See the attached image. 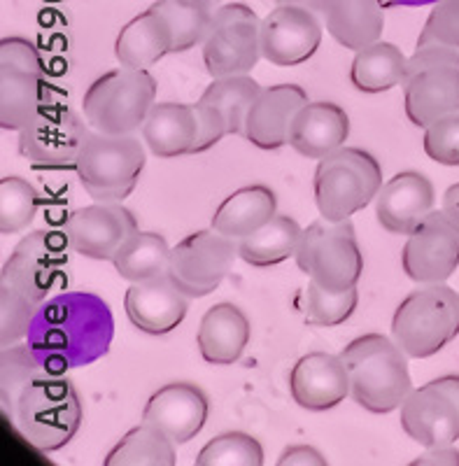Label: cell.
Returning <instances> with one entry per match:
<instances>
[{
    "label": "cell",
    "mask_w": 459,
    "mask_h": 466,
    "mask_svg": "<svg viewBox=\"0 0 459 466\" xmlns=\"http://www.w3.org/2000/svg\"><path fill=\"white\" fill-rule=\"evenodd\" d=\"M424 152L436 164L459 166V112L441 116L424 128Z\"/></svg>",
    "instance_id": "42"
},
{
    "label": "cell",
    "mask_w": 459,
    "mask_h": 466,
    "mask_svg": "<svg viewBox=\"0 0 459 466\" xmlns=\"http://www.w3.org/2000/svg\"><path fill=\"white\" fill-rule=\"evenodd\" d=\"M403 110L420 128L459 112V49L417 47L408 56Z\"/></svg>",
    "instance_id": "8"
},
{
    "label": "cell",
    "mask_w": 459,
    "mask_h": 466,
    "mask_svg": "<svg viewBox=\"0 0 459 466\" xmlns=\"http://www.w3.org/2000/svg\"><path fill=\"white\" fill-rule=\"evenodd\" d=\"M252 336L248 315L233 303H215L208 308L199 324L196 345L203 361L212 366L236 364L243 357Z\"/></svg>",
    "instance_id": "25"
},
{
    "label": "cell",
    "mask_w": 459,
    "mask_h": 466,
    "mask_svg": "<svg viewBox=\"0 0 459 466\" xmlns=\"http://www.w3.org/2000/svg\"><path fill=\"white\" fill-rule=\"evenodd\" d=\"M459 336V294L445 282L411 291L392 318V339L413 360L436 355Z\"/></svg>",
    "instance_id": "4"
},
{
    "label": "cell",
    "mask_w": 459,
    "mask_h": 466,
    "mask_svg": "<svg viewBox=\"0 0 459 466\" xmlns=\"http://www.w3.org/2000/svg\"><path fill=\"white\" fill-rule=\"evenodd\" d=\"M444 210L459 224V182L448 187V191L444 194Z\"/></svg>",
    "instance_id": "46"
},
{
    "label": "cell",
    "mask_w": 459,
    "mask_h": 466,
    "mask_svg": "<svg viewBox=\"0 0 459 466\" xmlns=\"http://www.w3.org/2000/svg\"><path fill=\"white\" fill-rule=\"evenodd\" d=\"M138 231L133 212L122 203H101L79 208L68 218L66 233L70 248L96 261H112L124 243Z\"/></svg>",
    "instance_id": "17"
},
{
    "label": "cell",
    "mask_w": 459,
    "mask_h": 466,
    "mask_svg": "<svg viewBox=\"0 0 459 466\" xmlns=\"http://www.w3.org/2000/svg\"><path fill=\"white\" fill-rule=\"evenodd\" d=\"M417 47L459 49V0H438L429 12Z\"/></svg>",
    "instance_id": "41"
},
{
    "label": "cell",
    "mask_w": 459,
    "mask_h": 466,
    "mask_svg": "<svg viewBox=\"0 0 459 466\" xmlns=\"http://www.w3.org/2000/svg\"><path fill=\"white\" fill-rule=\"evenodd\" d=\"M45 106V66L26 37L0 40V128L22 131Z\"/></svg>",
    "instance_id": "11"
},
{
    "label": "cell",
    "mask_w": 459,
    "mask_h": 466,
    "mask_svg": "<svg viewBox=\"0 0 459 466\" xmlns=\"http://www.w3.org/2000/svg\"><path fill=\"white\" fill-rule=\"evenodd\" d=\"M406 352L394 339L364 334L341 350L350 376V397L357 406L375 415H387L402 408L413 392Z\"/></svg>",
    "instance_id": "2"
},
{
    "label": "cell",
    "mask_w": 459,
    "mask_h": 466,
    "mask_svg": "<svg viewBox=\"0 0 459 466\" xmlns=\"http://www.w3.org/2000/svg\"><path fill=\"white\" fill-rule=\"evenodd\" d=\"M201 47L212 80L250 75L261 58V22L243 3L219 5L212 12Z\"/></svg>",
    "instance_id": "10"
},
{
    "label": "cell",
    "mask_w": 459,
    "mask_h": 466,
    "mask_svg": "<svg viewBox=\"0 0 459 466\" xmlns=\"http://www.w3.org/2000/svg\"><path fill=\"white\" fill-rule=\"evenodd\" d=\"M278 198L266 185H250L233 191L212 215V228L229 238L240 240L275 218Z\"/></svg>",
    "instance_id": "29"
},
{
    "label": "cell",
    "mask_w": 459,
    "mask_h": 466,
    "mask_svg": "<svg viewBox=\"0 0 459 466\" xmlns=\"http://www.w3.org/2000/svg\"><path fill=\"white\" fill-rule=\"evenodd\" d=\"M131 324L149 336L170 334L189 310V297L179 291L168 276L148 282H133L124 299Z\"/></svg>",
    "instance_id": "22"
},
{
    "label": "cell",
    "mask_w": 459,
    "mask_h": 466,
    "mask_svg": "<svg viewBox=\"0 0 459 466\" xmlns=\"http://www.w3.org/2000/svg\"><path fill=\"white\" fill-rule=\"evenodd\" d=\"M308 103L299 85H275L261 89L245 119V140L259 149H280L290 143V128L296 112Z\"/></svg>",
    "instance_id": "23"
},
{
    "label": "cell",
    "mask_w": 459,
    "mask_h": 466,
    "mask_svg": "<svg viewBox=\"0 0 459 466\" xmlns=\"http://www.w3.org/2000/svg\"><path fill=\"white\" fill-rule=\"evenodd\" d=\"M115 318L98 294L64 291L40 303L26 334L28 348L45 371L64 376L110 352Z\"/></svg>",
    "instance_id": "1"
},
{
    "label": "cell",
    "mask_w": 459,
    "mask_h": 466,
    "mask_svg": "<svg viewBox=\"0 0 459 466\" xmlns=\"http://www.w3.org/2000/svg\"><path fill=\"white\" fill-rule=\"evenodd\" d=\"M170 248L161 233L136 231L112 259L124 280L148 282L168 276Z\"/></svg>",
    "instance_id": "32"
},
{
    "label": "cell",
    "mask_w": 459,
    "mask_h": 466,
    "mask_svg": "<svg viewBox=\"0 0 459 466\" xmlns=\"http://www.w3.org/2000/svg\"><path fill=\"white\" fill-rule=\"evenodd\" d=\"M70 249L73 248L66 231L28 233L3 264L0 282L16 287L36 303L47 301L49 291L64 282Z\"/></svg>",
    "instance_id": "12"
},
{
    "label": "cell",
    "mask_w": 459,
    "mask_h": 466,
    "mask_svg": "<svg viewBox=\"0 0 459 466\" xmlns=\"http://www.w3.org/2000/svg\"><path fill=\"white\" fill-rule=\"evenodd\" d=\"M196 466H261L264 448L245 431H227L215 436L201 448Z\"/></svg>",
    "instance_id": "38"
},
{
    "label": "cell",
    "mask_w": 459,
    "mask_h": 466,
    "mask_svg": "<svg viewBox=\"0 0 459 466\" xmlns=\"http://www.w3.org/2000/svg\"><path fill=\"white\" fill-rule=\"evenodd\" d=\"M37 203L40 197L36 187L28 185L19 175H5L0 180V233L12 236L31 227Z\"/></svg>",
    "instance_id": "37"
},
{
    "label": "cell",
    "mask_w": 459,
    "mask_h": 466,
    "mask_svg": "<svg viewBox=\"0 0 459 466\" xmlns=\"http://www.w3.org/2000/svg\"><path fill=\"white\" fill-rule=\"evenodd\" d=\"M385 7H423V5H434L438 0H381Z\"/></svg>",
    "instance_id": "48"
},
{
    "label": "cell",
    "mask_w": 459,
    "mask_h": 466,
    "mask_svg": "<svg viewBox=\"0 0 459 466\" xmlns=\"http://www.w3.org/2000/svg\"><path fill=\"white\" fill-rule=\"evenodd\" d=\"M168 54H173V33L154 7L133 16L117 35L115 56L127 68L148 70Z\"/></svg>",
    "instance_id": "28"
},
{
    "label": "cell",
    "mask_w": 459,
    "mask_h": 466,
    "mask_svg": "<svg viewBox=\"0 0 459 466\" xmlns=\"http://www.w3.org/2000/svg\"><path fill=\"white\" fill-rule=\"evenodd\" d=\"M178 461L175 457V443L154 427L143 422L133 427L131 431L122 436V441L110 451L103 464L106 466H173Z\"/></svg>",
    "instance_id": "33"
},
{
    "label": "cell",
    "mask_w": 459,
    "mask_h": 466,
    "mask_svg": "<svg viewBox=\"0 0 459 466\" xmlns=\"http://www.w3.org/2000/svg\"><path fill=\"white\" fill-rule=\"evenodd\" d=\"M85 122L68 106L47 103L19 131V152L40 168H75L79 149L91 133Z\"/></svg>",
    "instance_id": "14"
},
{
    "label": "cell",
    "mask_w": 459,
    "mask_h": 466,
    "mask_svg": "<svg viewBox=\"0 0 459 466\" xmlns=\"http://www.w3.org/2000/svg\"><path fill=\"white\" fill-rule=\"evenodd\" d=\"M359 303L357 287L343 291H329L308 280V322L315 327H338L352 318Z\"/></svg>",
    "instance_id": "39"
},
{
    "label": "cell",
    "mask_w": 459,
    "mask_h": 466,
    "mask_svg": "<svg viewBox=\"0 0 459 466\" xmlns=\"http://www.w3.org/2000/svg\"><path fill=\"white\" fill-rule=\"evenodd\" d=\"M427 464H457L459 466V451L453 445H438V448H427L424 455L417 457L413 466H427Z\"/></svg>",
    "instance_id": "45"
},
{
    "label": "cell",
    "mask_w": 459,
    "mask_h": 466,
    "mask_svg": "<svg viewBox=\"0 0 459 466\" xmlns=\"http://www.w3.org/2000/svg\"><path fill=\"white\" fill-rule=\"evenodd\" d=\"M403 273L417 285L445 282L459 266V224L445 210H432L403 245Z\"/></svg>",
    "instance_id": "16"
},
{
    "label": "cell",
    "mask_w": 459,
    "mask_h": 466,
    "mask_svg": "<svg viewBox=\"0 0 459 466\" xmlns=\"http://www.w3.org/2000/svg\"><path fill=\"white\" fill-rule=\"evenodd\" d=\"M381 0H324L322 22L341 47L359 52L381 40L385 12Z\"/></svg>",
    "instance_id": "26"
},
{
    "label": "cell",
    "mask_w": 459,
    "mask_h": 466,
    "mask_svg": "<svg viewBox=\"0 0 459 466\" xmlns=\"http://www.w3.org/2000/svg\"><path fill=\"white\" fill-rule=\"evenodd\" d=\"M43 373L47 371L33 355L28 343H12L3 348L0 352V406H3L7 420L15 422L19 397Z\"/></svg>",
    "instance_id": "35"
},
{
    "label": "cell",
    "mask_w": 459,
    "mask_h": 466,
    "mask_svg": "<svg viewBox=\"0 0 459 466\" xmlns=\"http://www.w3.org/2000/svg\"><path fill=\"white\" fill-rule=\"evenodd\" d=\"M238 257V240L219 231H196L170 249L168 278L189 299H203L222 285Z\"/></svg>",
    "instance_id": "13"
},
{
    "label": "cell",
    "mask_w": 459,
    "mask_h": 466,
    "mask_svg": "<svg viewBox=\"0 0 459 466\" xmlns=\"http://www.w3.org/2000/svg\"><path fill=\"white\" fill-rule=\"evenodd\" d=\"M350 136V116L336 103L308 101L296 112L290 128V147L306 159H324L345 145Z\"/></svg>",
    "instance_id": "24"
},
{
    "label": "cell",
    "mask_w": 459,
    "mask_h": 466,
    "mask_svg": "<svg viewBox=\"0 0 459 466\" xmlns=\"http://www.w3.org/2000/svg\"><path fill=\"white\" fill-rule=\"evenodd\" d=\"M290 394L306 410H329L350 397V376L341 355L311 352L290 373Z\"/></svg>",
    "instance_id": "21"
},
{
    "label": "cell",
    "mask_w": 459,
    "mask_h": 466,
    "mask_svg": "<svg viewBox=\"0 0 459 466\" xmlns=\"http://www.w3.org/2000/svg\"><path fill=\"white\" fill-rule=\"evenodd\" d=\"M261 94V85L250 75H229V77H215L212 85L203 91L201 101L210 103L222 112L227 119L229 136H243L245 119Z\"/></svg>",
    "instance_id": "34"
},
{
    "label": "cell",
    "mask_w": 459,
    "mask_h": 466,
    "mask_svg": "<svg viewBox=\"0 0 459 466\" xmlns=\"http://www.w3.org/2000/svg\"><path fill=\"white\" fill-rule=\"evenodd\" d=\"M278 5H296V7H306V10L315 12V15H320L322 12V5L324 0H275Z\"/></svg>",
    "instance_id": "47"
},
{
    "label": "cell",
    "mask_w": 459,
    "mask_h": 466,
    "mask_svg": "<svg viewBox=\"0 0 459 466\" xmlns=\"http://www.w3.org/2000/svg\"><path fill=\"white\" fill-rule=\"evenodd\" d=\"M402 430L424 448L459 439V376H441L417 387L402 403Z\"/></svg>",
    "instance_id": "15"
},
{
    "label": "cell",
    "mask_w": 459,
    "mask_h": 466,
    "mask_svg": "<svg viewBox=\"0 0 459 466\" xmlns=\"http://www.w3.org/2000/svg\"><path fill=\"white\" fill-rule=\"evenodd\" d=\"M303 228L290 215H275L270 222L238 240V257L254 268H269L294 257Z\"/></svg>",
    "instance_id": "31"
},
{
    "label": "cell",
    "mask_w": 459,
    "mask_h": 466,
    "mask_svg": "<svg viewBox=\"0 0 459 466\" xmlns=\"http://www.w3.org/2000/svg\"><path fill=\"white\" fill-rule=\"evenodd\" d=\"M294 259L299 270L329 291L357 287L364 270V255L350 219L329 222L322 218L303 228Z\"/></svg>",
    "instance_id": "9"
},
{
    "label": "cell",
    "mask_w": 459,
    "mask_h": 466,
    "mask_svg": "<svg viewBox=\"0 0 459 466\" xmlns=\"http://www.w3.org/2000/svg\"><path fill=\"white\" fill-rule=\"evenodd\" d=\"M82 418V399L73 382L64 376L43 373L19 397L15 424L33 448L56 452L75 439Z\"/></svg>",
    "instance_id": "3"
},
{
    "label": "cell",
    "mask_w": 459,
    "mask_h": 466,
    "mask_svg": "<svg viewBox=\"0 0 459 466\" xmlns=\"http://www.w3.org/2000/svg\"><path fill=\"white\" fill-rule=\"evenodd\" d=\"M278 464L280 466H294V464H301V466H324L327 464V460H324L320 452L315 451V448H311V445H291V448H287L285 452L280 455V460H278Z\"/></svg>",
    "instance_id": "44"
},
{
    "label": "cell",
    "mask_w": 459,
    "mask_h": 466,
    "mask_svg": "<svg viewBox=\"0 0 459 466\" xmlns=\"http://www.w3.org/2000/svg\"><path fill=\"white\" fill-rule=\"evenodd\" d=\"M37 308L40 303L28 299L24 291L7 282H0V345L3 348L26 339Z\"/></svg>",
    "instance_id": "40"
},
{
    "label": "cell",
    "mask_w": 459,
    "mask_h": 466,
    "mask_svg": "<svg viewBox=\"0 0 459 466\" xmlns=\"http://www.w3.org/2000/svg\"><path fill=\"white\" fill-rule=\"evenodd\" d=\"M317 210L329 222H345L364 210L382 189V166L359 147H341L320 159L315 170Z\"/></svg>",
    "instance_id": "5"
},
{
    "label": "cell",
    "mask_w": 459,
    "mask_h": 466,
    "mask_svg": "<svg viewBox=\"0 0 459 466\" xmlns=\"http://www.w3.org/2000/svg\"><path fill=\"white\" fill-rule=\"evenodd\" d=\"M322 45V24L315 12L278 5L261 22V56L273 66L291 68L312 56Z\"/></svg>",
    "instance_id": "18"
},
{
    "label": "cell",
    "mask_w": 459,
    "mask_h": 466,
    "mask_svg": "<svg viewBox=\"0 0 459 466\" xmlns=\"http://www.w3.org/2000/svg\"><path fill=\"white\" fill-rule=\"evenodd\" d=\"M145 140L133 133L91 131L77 157V177L94 201L122 203L136 189L145 168Z\"/></svg>",
    "instance_id": "6"
},
{
    "label": "cell",
    "mask_w": 459,
    "mask_h": 466,
    "mask_svg": "<svg viewBox=\"0 0 459 466\" xmlns=\"http://www.w3.org/2000/svg\"><path fill=\"white\" fill-rule=\"evenodd\" d=\"M185 3H189V5H199L203 7V10H210V12H215L217 7L222 5V0H185Z\"/></svg>",
    "instance_id": "49"
},
{
    "label": "cell",
    "mask_w": 459,
    "mask_h": 466,
    "mask_svg": "<svg viewBox=\"0 0 459 466\" xmlns=\"http://www.w3.org/2000/svg\"><path fill=\"white\" fill-rule=\"evenodd\" d=\"M434 203L436 191L432 180L415 170H403L378 191L375 218L387 233L408 236L434 210Z\"/></svg>",
    "instance_id": "20"
},
{
    "label": "cell",
    "mask_w": 459,
    "mask_h": 466,
    "mask_svg": "<svg viewBox=\"0 0 459 466\" xmlns=\"http://www.w3.org/2000/svg\"><path fill=\"white\" fill-rule=\"evenodd\" d=\"M157 98V80L143 68H122L101 75L87 89L82 112L91 131L136 133L143 128Z\"/></svg>",
    "instance_id": "7"
},
{
    "label": "cell",
    "mask_w": 459,
    "mask_h": 466,
    "mask_svg": "<svg viewBox=\"0 0 459 466\" xmlns=\"http://www.w3.org/2000/svg\"><path fill=\"white\" fill-rule=\"evenodd\" d=\"M194 112L199 133H196V143L191 154H201L215 147L224 136H229V127L222 112L217 110L215 106H210V103L201 101V98H199V103H194Z\"/></svg>",
    "instance_id": "43"
},
{
    "label": "cell",
    "mask_w": 459,
    "mask_h": 466,
    "mask_svg": "<svg viewBox=\"0 0 459 466\" xmlns=\"http://www.w3.org/2000/svg\"><path fill=\"white\" fill-rule=\"evenodd\" d=\"M154 10L164 16L166 24L173 33V54L189 52L191 47L203 43L208 24H210V10L199 5H189L185 0H157Z\"/></svg>",
    "instance_id": "36"
},
{
    "label": "cell",
    "mask_w": 459,
    "mask_h": 466,
    "mask_svg": "<svg viewBox=\"0 0 459 466\" xmlns=\"http://www.w3.org/2000/svg\"><path fill=\"white\" fill-rule=\"evenodd\" d=\"M196 112L185 103H154L143 124V140L158 159L191 154L196 143Z\"/></svg>",
    "instance_id": "27"
},
{
    "label": "cell",
    "mask_w": 459,
    "mask_h": 466,
    "mask_svg": "<svg viewBox=\"0 0 459 466\" xmlns=\"http://www.w3.org/2000/svg\"><path fill=\"white\" fill-rule=\"evenodd\" d=\"M210 413L206 392L194 382H168L149 397L143 410V422L154 424L175 445L189 443L201 434Z\"/></svg>",
    "instance_id": "19"
},
{
    "label": "cell",
    "mask_w": 459,
    "mask_h": 466,
    "mask_svg": "<svg viewBox=\"0 0 459 466\" xmlns=\"http://www.w3.org/2000/svg\"><path fill=\"white\" fill-rule=\"evenodd\" d=\"M408 58L396 45L375 40L359 49L350 66V82L362 94H382L403 85Z\"/></svg>",
    "instance_id": "30"
}]
</instances>
